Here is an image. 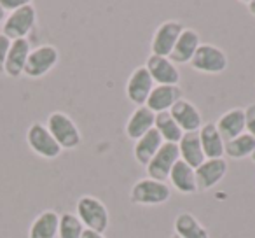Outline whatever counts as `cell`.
Segmentation results:
<instances>
[{"label":"cell","instance_id":"obj_1","mask_svg":"<svg viewBox=\"0 0 255 238\" xmlns=\"http://www.w3.org/2000/svg\"><path fill=\"white\" fill-rule=\"evenodd\" d=\"M46 126L51 135L54 137V140L58 142V146L61 147V151H74L81 146V130H79V126L75 125V121L68 114L61 112V110L51 112L47 116Z\"/></svg>","mask_w":255,"mask_h":238},{"label":"cell","instance_id":"obj_2","mask_svg":"<svg viewBox=\"0 0 255 238\" xmlns=\"http://www.w3.org/2000/svg\"><path fill=\"white\" fill-rule=\"evenodd\" d=\"M75 216L81 219L86 230L96 231V233H105L110 223L109 210H107L105 203L100 198L91 195H84L77 200L75 205Z\"/></svg>","mask_w":255,"mask_h":238},{"label":"cell","instance_id":"obj_3","mask_svg":"<svg viewBox=\"0 0 255 238\" xmlns=\"http://www.w3.org/2000/svg\"><path fill=\"white\" fill-rule=\"evenodd\" d=\"M171 198V188L168 182L154 181V179H140L133 184L129 191V200L140 207L164 205Z\"/></svg>","mask_w":255,"mask_h":238},{"label":"cell","instance_id":"obj_4","mask_svg":"<svg viewBox=\"0 0 255 238\" xmlns=\"http://www.w3.org/2000/svg\"><path fill=\"white\" fill-rule=\"evenodd\" d=\"M37 23V9L32 2H26L23 7L9 12L2 25V32L9 40L26 39L30 32L33 30Z\"/></svg>","mask_w":255,"mask_h":238},{"label":"cell","instance_id":"obj_5","mask_svg":"<svg viewBox=\"0 0 255 238\" xmlns=\"http://www.w3.org/2000/svg\"><path fill=\"white\" fill-rule=\"evenodd\" d=\"M60 61V51L51 44H42L30 51L23 75L28 79H40L47 75Z\"/></svg>","mask_w":255,"mask_h":238},{"label":"cell","instance_id":"obj_6","mask_svg":"<svg viewBox=\"0 0 255 238\" xmlns=\"http://www.w3.org/2000/svg\"><path fill=\"white\" fill-rule=\"evenodd\" d=\"M191 65L196 72H201V74L208 75H217L226 72L229 60H227V54L224 53L220 47L213 46V44H201L198 47V51L194 53L191 60Z\"/></svg>","mask_w":255,"mask_h":238},{"label":"cell","instance_id":"obj_7","mask_svg":"<svg viewBox=\"0 0 255 238\" xmlns=\"http://www.w3.org/2000/svg\"><path fill=\"white\" fill-rule=\"evenodd\" d=\"M26 144L28 147L44 160H56L61 154V147L49 133L46 125L42 123H32L26 130Z\"/></svg>","mask_w":255,"mask_h":238},{"label":"cell","instance_id":"obj_8","mask_svg":"<svg viewBox=\"0 0 255 238\" xmlns=\"http://www.w3.org/2000/svg\"><path fill=\"white\" fill-rule=\"evenodd\" d=\"M182 30H184V25L178 19H168V21L161 23L154 32L152 40H150V54L166 58L170 56Z\"/></svg>","mask_w":255,"mask_h":238},{"label":"cell","instance_id":"obj_9","mask_svg":"<svg viewBox=\"0 0 255 238\" xmlns=\"http://www.w3.org/2000/svg\"><path fill=\"white\" fill-rule=\"evenodd\" d=\"M180 160V154H178V146L177 144H166L164 142L161 146V149L156 153V156L150 160V163L147 165V175L149 179L154 181L166 182L170 177L171 168L175 167V163Z\"/></svg>","mask_w":255,"mask_h":238},{"label":"cell","instance_id":"obj_10","mask_svg":"<svg viewBox=\"0 0 255 238\" xmlns=\"http://www.w3.org/2000/svg\"><path fill=\"white\" fill-rule=\"evenodd\" d=\"M154 81L150 74L147 72L145 65L136 67L129 74L126 82V98L136 107H143L147 103V98L154 89Z\"/></svg>","mask_w":255,"mask_h":238},{"label":"cell","instance_id":"obj_11","mask_svg":"<svg viewBox=\"0 0 255 238\" xmlns=\"http://www.w3.org/2000/svg\"><path fill=\"white\" fill-rule=\"evenodd\" d=\"M145 68L156 86H178L180 82V70L166 56L150 54L145 61Z\"/></svg>","mask_w":255,"mask_h":238},{"label":"cell","instance_id":"obj_12","mask_svg":"<svg viewBox=\"0 0 255 238\" xmlns=\"http://www.w3.org/2000/svg\"><path fill=\"white\" fill-rule=\"evenodd\" d=\"M196 184H198V191L206 193L213 189L217 184L222 182V179L227 174V161L224 158L219 160H205L196 168Z\"/></svg>","mask_w":255,"mask_h":238},{"label":"cell","instance_id":"obj_13","mask_svg":"<svg viewBox=\"0 0 255 238\" xmlns=\"http://www.w3.org/2000/svg\"><path fill=\"white\" fill-rule=\"evenodd\" d=\"M170 114L184 133L199 132V128L203 126V116H201V112H199V109L194 103L185 98L178 100L170 109Z\"/></svg>","mask_w":255,"mask_h":238},{"label":"cell","instance_id":"obj_14","mask_svg":"<svg viewBox=\"0 0 255 238\" xmlns=\"http://www.w3.org/2000/svg\"><path fill=\"white\" fill-rule=\"evenodd\" d=\"M199 46H201V37H199V33L196 32L194 28H184L168 58H170V61L173 65L191 63L192 56H194V53L198 51Z\"/></svg>","mask_w":255,"mask_h":238},{"label":"cell","instance_id":"obj_15","mask_svg":"<svg viewBox=\"0 0 255 238\" xmlns=\"http://www.w3.org/2000/svg\"><path fill=\"white\" fill-rule=\"evenodd\" d=\"M30 51H32V46H30L28 39L11 40V47H9L7 60H5V67H4V74L7 77L18 79L19 75H23Z\"/></svg>","mask_w":255,"mask_h":238},{"label":"cell","instance_id":"obj_16","mask_svg":"<svg viewBox=\"0 0 255 238\" xmlns=\"http://www.w3.org/2000/svg\"><path fill=\"white\" fill-rule=\"evenodd\" d=\"M154 121H156V114L149 109V107H136L131 112V116L128 117L126 123V137L129 140H138L142 139L145 133L154 130Z\"/></svg>","mask_w":255,"mask_h":238},{"label":"cell","instance_id":"obj_17","mask_svg":"<svg viewBox=\"0 0 255 238\" xmlns=\"http://www.w3.org/2000/svg\"><path fill=\"white\" fill-rule=\"evenodd\" d=\"M182 88L180 86H154L152 93L147 98L145 107H149L154 114L170 112V109L182 100Z\"/></svg>","mask_w":255,"mask_h":238},{"label":"cell","instance_id":"obj_18","mask_svg":"<svg viewBox=\"0 0 255 238\" xmlns=\"http://www.w3.org/2000/svg\"><path fill=\"white\" fill-rule=\"evenodd\" d=\"M199 142H201V149L205 153L206 160H219L224 158V149H226V140L217 130L215 123H203L199 128Z\"/></svg>","mask_w":255,"mask_h":238},{"label":"cell","instance_id":"obj_19","mask_svg":"<svg viewBox=\"0 0 255 238\" xmlns=\"http://www.w3.org/2000/svg\"><path fill=\"white\" fill-rule=\"evenodd\" d=\"M170 188H173L180 195H196L198 193V184H196V172L187 163L178 160L175 167L170 172Z\"/></svg>","mask_w":255,"mask_h":238},{"label":"cell","instance_id":"obj_20","mask_svg":"<svg viewBox=\"0 0 255 238\" xmlns=\"http://www.w3.org/2000/svg\"><path fill=\"white\" fill-rule=\"evenodd\" d=\"M215 126L226 142L231 139H236L238 135H243V133H247V130H245V110L241 107H234V109L227 110L219 117Z\"/></svg>","mask_w":255,"mask_h":238},{"label":"cell","instance_id":"obj_21","mask_svg":"<svg viewBox=\"0 0 255 238\" xmlns=\"http://www.w3.org/2000/svg\"><path fill=\"white\" fill-rule=\"evenodd\" d=\"M178 146V154L180 160L184 163H187L191 168H198L201 163H205V153L201 149V142H199V133H184V137L180 139Z\"/></svg>","mask_w":255,"mask_h":238},{"label":"cell","instance_id":"obj_22","mask_svg":"<svg viewBox=\"0 0 255 238\" xmlns=\"http://www.w3.org/2000/svg\"><path fill=\"white\" fill-rule=\"evenodd\" d=\"M60 214L54 210H44L33 219L28 230V238H58Z\"/></svg>","mask_w":255,"mask_h":238},{"label":"cell","instance_id":"obj_23","mask_svg":"<svg viewBox=\"0 0 255 238\" xmlns=\"http://www.w3.org/2000/svg\"><path fill=\"white\" fill-rule=\"evenodd\" d=\"M163 139L159 137V133L156 130H150L149 133L138 139L135 142V147H133V158L136 160V163L142 165V167H147L150 163L156 153L161 149L163 146Z\"/></svg>","mask_w":255,"mask_h":238},{"label":"cell","instance_id":"obj_24","mask_svg":"<svg viewBox=\"0 0 255 238\" xmlns=\"http://www.w3.org/2000/svg\"><path fill=\"white\" fill-rule=\"evenodd\" d=\"M175 235L180 238H210V233L191 212H180L173 223Z\"/></svg>","mask_w":255,"mask_h":238},{"label":"cell","instance_id":"obj_25","mask_svg":"<svg viewBox=\"0 0 255 238\" xmlns=\"http://www.w3.org/2000/svg\"><path fill=\"white\" fill-rule=\"evenodd\" d=\"M154 130L159 133L163 142L166 144H178L184 137V132L177 125L170 112H159L156 114V121H154Z\"/></svg>","mask_w":255,"mask_h":238},{"label":"cell","instance_id":"obj_26","mask_svg":"<svg viewBox=\"0 0 255 238\" xmlns=\"http://www.w3.org/2000/svg\"><path fill=\"white\" fill-rule=\"evenodd\" d=\"M255 151V139L248 133L238 135L236 139H231L226 142V149H224V156H229L231 160H245L250 158Z\"/></svg>","mask_w":255,"mask_h":238},{"label":"cell","instance_id":"obj_27","mask_svg":"<svg viewBox=\"0 0 255 238\" xmlns=\"http://www.w3.org/2000/svg\"><path fill=\"white\" fill-rule=\"evenodd\" d=\"M84 224L81 223L75 214L65 212L60 216V224H58V238H81L84 233Z\"/></svg>","mask_w":255,"mask_h":238},{"label":"cell","instance_id":"obj_28","mask_svg":"<svg viewBox=\"0 0 255 238\" xmlns=\"http://www.w3.org/2000/svg\"><path fill=\"white\" fill-rule=\"evenodd\" d=\"M245 130L248 135H252L255 139V103L245 107Z\"/></svg>","mask_w":255,"mask_h":238},{"label":"cell","instance_id":"obj_29","mask_svg":"<svg viewBox=\"0 0 255 238\" xmlns=\"http://www.w3.org/2000/svg\"><path fill=\"white\" fill-rule=\"evenodd\" d=\"M9 47H11V40L0 33V74H4V67H5V60H7V53Z\"/></svg>","mask_w":255,"mask_h":238},{"label":"cell","instance_id":"obj_30","mask_svg":"<svg viewBox=\"0 0 255 238\" xmlns=\"http://www.w3.org/2000/svg\"><path fill=\"white\" fill-rule=\"evenodd\" d=\"M25 4H26V0H0V7L4 9L5 12L16 11V9L23 7Z\"/></svg>","mask_w":255,"mask_h":238},{"label":"cell","instance_id":"obj_31","mask_svg":"<svg viewBox=\"0 0 255 238\" xmlns=\"http://www.w3.org/2000/svg\"><path fill=\"white\" fill-rule=\"evenodd\" d=\"M81 238H105L103 233H96V231H91V230H84Z\"/></svg>","mask_w":255,"mask_h":238},{"label":"cell","instance_id":"obj_32","mask_svg":"<svg viewBox=\"0 0 255 238\" xmlns=\"http://www.w3.org/2000/svg\"><path fill=\"white\" fill-rule=\"evenodd\" d=\"M247 9L252 16H255V0H248L247 2Z\"/></svg>","mask_w":255,"mask_h":238},{"label":"cell","instance_id":"obj_33","mask_svg":"<svg viewBox=\"0 0 255 238\" xmlns=\"http://www.w3.org/2000/svg\"><path fill=\"white\" fill-rule=\"evenodd\" d=\"M5 18H7V14H5V11L2 7H0V25H4Z\"/></svg>","mask_w":255,"mask_h":238},{"label":"cell","instance_id":"obj_34","mask_svg":"<svg viewBox=\"0 0 255 238\" xmlns=\"http://www.w3.org/2000/svg\"><path fill=\"white\" fill-rule=\"evenodd\" d=\"M250 160H252V161H254V163H255V151H254V154H252V156H250Z\"/></svg>","mask_w":255,"mask_h":238},{"label":"cell","instance_id":"obj_35","mask_svg":"<svg viewBox=\"0 0 255 238\" xmlns=\"http://www.w3.org/2000/svg\"><path fill=\"white\" fill-rule=\"evenodd\" d=\"M170 238H180V237H178V235H175V233H173V235H171Z\"/></svg>","mask_w":255,"mask_h":238}]
</instances>
